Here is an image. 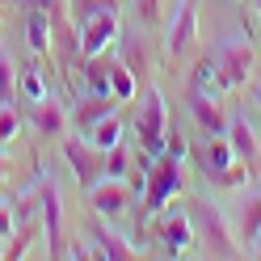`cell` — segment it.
<instances>
[{"label": "cell", "mask_w": 261, "mask_h": 261, "mask_svg": "<svg viewBox=\"0 0 261 261\" xmlns=\"http://www.w3.org/2000/svg\"><path fill=\"white\" fill-rule=\"evenodd\" d=\"M118 38V5L114 0H85L76 9V42L89 59L106 55L110 42Z\"/></svg>", "instance_id": "obj_1"}, {"label": "cell", "mask_w": 261, "mask_h": 261, "mask_svg": "<svg viewBox=\"0 0 261 261\" xmlns=\"http://www.w3.org/2000/svg\"><path fill=\"white\" fill-rule=\"evenodd\" d=\"M177 194H181V160L160 152L152 165H148V177H143V215H160Z\"/></svg>", "instance_id": "obj_2"}, {"label": "cell", "mask_w": 261, "mask_h": 261, "mask_svg": "<svg viewBox=\"0 0 261 261\" xmlns=\"http://www.w3.org/2000/svg\"><path fill=\"white\" fill-rule=\"evenodd\" d=\"M135 135H139V148H143V165H152L165 152V135H169V101L160 97V89H148V97H143Z\"/></svg>", "instance_id": "obj_3"}, {"label": "cell", "mask_w": 261, "mask_h": 261, "mask_svg": "<svg viewBox=\"0 0 261 261\" xmlns=\"http://www.w3.org/2000/svg\"><path fill=\"white\" fill-rule=\"evenodd\" d=\"M194 232H198V240L206 244V253H215V257H236V253H240L236 236L227 232L223 211L211 202V198H198V202H194Z\"/></svg>", "instance_id": "obj_4"}, {"label": "cell", "mask_w": 261, "mask_h": 261, "mask_svg": "<svg viewBox=\"0 0 261 261\" xmlns=\"http://www.w3.org/2000/svg\"><path fill=\"white\" fill-rule=\"evenodd\" d=\"M215 63H219V76H223V89L232 93L240 85H249V76H253V63H257V51H253V42L249 38H223L215 46Z\"/></svg>", "instance_id": "obj_5"}, {"label": "cell", "mask_w": 261, "mask_h": 261, "mask_svg": "<svg viewBox=\"0 0 261 261\" xmlns=\"http://www.w3.org/2000/svg\"><path fill=\"white\" fill-rule=\"evenodd\" d=\"M194 38H198V0H177L173 17H169V30H165V51L169 59H181Z\"/></svg>", "instance_id": "obj_6"}, {"label": "cell", "mask_w": 261, "mask_h": 261, "mask_svg": "<svg viewBox=\"0 0 261 261\" xmlns=\"http://www.w3.org/2000/svg\"><path fill=\"white\" fill-rule=\"evenodd\" d=\"M130 198H135V190L126 186V177H97V181L89 186V202L101 219H118L126 215Z\"/></svg>", "instance_id": "obj_7"}, {"label": "cell", "mask_w": 261, "mask_h": 261, "mask_svg": "<svg viewBox=\"0 0 261 261\" xmlns=\"http://www.w3.org/2000/svg\"><path fill=\"white\" fill-rule=\"evenodd\" d=\"M38 206H42V227H46V249H51V257H63V244H59L63 202H59V190L51 181H38Z\"/></svg>", "instance_id": "obj_8"}, {"label": "cell", "mask_w": 261, "mask_h": 261, "mask_svg": "<svg viewBox=\"0 0 261 261\" xmlns=\"http://www.w3.org/2000/svg\"><path fill=\"white\" fill-rule=\"evenodd\" d=\"M160 240H165V253L169 257H181L194 240H198V232H194V215H186V211H169L165 219H160Z\"/></svg>", "instance_id": "obj_9"}, {"label": "cell", "mask_w": 261, "mask_h": 261, "mask_svg": "<svg viewBox=\"0 0 261 261\" xmlns=\"http://www.w3.org/2000/svg\"><path fill=\"white\" fill-rule=\"evenodd\" d=\"M186 106H190V114L211 130V135H227V114H223V106L215 101V97H206L198 89H186Z\"/></svg>", "instance_id": "obj_10"}, {"label": "cell", "mask_w": 261, "mask_h": 261, "mask_svg": "<svg viewBox=\"0 0 261 261\" xmlns=\"http://www.w3.org/2000/svg\"><path fill=\"white\" fill-rule=\"evenodd\" d=\"M93 143L89 139H76V135H68V139H63V156H68L72 160V169H76V177H80V186H93L97 181V165H93Z\"/></svg>", "instance_id": "obj_11"}, {"label": "cell", "mask_w": 261, "mask_h": 261, "mask_svg": "<svg viewBox=\"0 0 261 261\" xmlns=\"http://www.w3.org/2000/svg\"><path fill=\"white\" fill-rule=\"evenodd\" d=\"M93 240H97V249H101V257H110V261H130V257H139L135 244H130L122 232H114L110 223H93Z\"/></svg>", "instance_id": "obj_12"}, {"label": "cell", "mask_w": 261, "mask_h": 261, "mask_svg": "<svg viewBox=\"0 0 261 261\" xmlns=\"http://www.w3.org/2000/svg\"><path fill=\"white\" fill-rule=\"evenodd\" d=\"M190 89H198V93H206V97H219L227 93L223 89V76H219V63L215 59H198L194 63V72H190Z\"/></svg>", "instance_id": "obj_13"}, {"label": "cell", "mask_w": 261, "mask_h": 261, "mask_svg": "<svg viewBox=\"0 0 261 261\" xmlns=\"http://www.w3.org/2000/svg\"><path fill=\"white\" fill-rule=\"evenodd\" d=\"M25 42H30L34 55H51V13L30 9V17H25Z\"/></svg>", "instance_id": "obj_14"}, {"label": "cell", "mask_w": 261, "mask_h": 261, "mask_svg": "<svg viewBox=\"0 0 261 261\" xmlns=\"http://www.w3.org/2000/svg\"><path fill=\"white\" fill-rule=\"evenodd\" d=\"M227 139H232L236 156H240V160H249V165H253V160L261 156V148H257V135H253V126L244 122L240 114H236V118H227Z\"/></svg>", "instance_id": "obj_15"}, {"label": "cell", "mask_w": 261, "mask_h": 261, "mask_svg": "<svg viewBox=\"0 0 261 261\" xmlns=\"http://www.w3.org/2000/svg\"><path fill=\"white\" fill-rule=\"evenodd\" d=\"M240 244L244 249H253V244L261 240V194H253V198H244L240 206Z\"/></svg>", "instance_id": "obj_16"}, {"label": "cell", "mask_w": 261, "mask_h": 261, "mask_svg": "<svg viewBox=\"0 0 261 261\" xmlns=\"http://www.w3.org/2000/svg\"><path fill=\"white\" fill-rule=\"evenodd\" d=\"M106 114H110V97H80V101H76V110H72V122L80 126V130H93L97 122H101L106 118Z\"/></svg>", "instance_id": "obj_17"}, {"label": "cell", "mask_w": 261, "mask_h": 261, "mask_svg": "<svg viewBox=\"0 0 261 261\" xmlns=\"http://www.w3.org/2000/svg\"><path fill=\"white\" fill-rule=\"evenodd\" d=\"M34 126H38V135H59L68 126V114H63V106L55 97H46V101L34 106Z\"/></svg>", "instance_id": "obj_18"}, {"label": "cell", "mask_w": 261, "mask_h": 261, "mask_svg": "<svg viewBox=\"0 0 261 261\" xmlns=\"http://www.w3.org/2000/svg\"><path fill=\"white\" fill-rule=\"evenodd\" d=\"M232 160H236V148H232V139H227V135H215V139H211L206 148H202V165H206V173H211V177L223 173L227 165H232Z\"/></svg>", "instance_id": "obj_19"}, {"label": "cell", "mask_w": 261, "mask_h": 261, "mask_svg": "<svg viewBox=\"0 0 261 261\" xmlns=\"http://www.w3.org/2000/svg\"><path fill=\"white\" fill-rule=\"evenodd\" d=\"M85 85H89V93H93V97H110V101H114V85H110V59H101V55H93V59H89Z\"/></svg>", "instance_id": "obj_20"}, {"label": "cell", "mask_w": 261, "mask_h": 261, "mask_svg": "<svg viewBox=\"0 0 261 261\" xmlns=\"http://www.w3.org/2000/svg\"><path fill=\"white\" fill-rule=\"evenodd\" d=\"M89 143L97 152H110L114 143H122V118H114V114H106L101 122H97L93 130H89Z\"/></svg>", "instance_id": "obj_21"}, {"label": "cell", "mask_w": 261, "mask_h": 261, "mask_svg": "<svg viewBox=\"0 0 261 261\" xmlns=\"http://www.w3.org/2000/svg\"><path fill=\"white\" fill-rule=\"evenodd\" d=\"M110 85H114V101H130L139 93V76L126 63H110Z\"/></svg>", "instance_id": "obj_22"}, {"label": "cell", "mask_w": 261, "mask_h": 261, "mask_svg": "<svg viewBox=\"0 0 261 261\" xmlns=\"http://www.w3.org/2000/svg\"><path fill=\"white\" fill-rule=\"evenodd\" d=\"M17 93L25 97L30 106H38V101H46L51 97V89H46V80L34 72V68H25V72H17Z\"/></svg>", "instance_id": "obj_23"}, {"label": "cell", "mask_w": 261, "mask_h": 261, "mask_svg": "<svg viewBox=\"0 0 261 261\" xmlns=\"http://www.w3.org/2000/svg\"><path fill=\"white\" fill-rule=\"evenodd\" d=\"M21 135V110L13 101H0V148H9Z\"/></svg>", "instance_id": "obj_24"}, {"label": "cell", "mask_w": 261, "mask_h": 261, "mask_svg": "<svg viewBox=\"0 0 261 261\" xmlns=\"http://www.w3.org/2000/svg\"><path fill=\"white\" fill-rule=\"evenodd\" d=\"M0 101H17V63L9 51H0Z\"/></svg>", "instance_id": "obj_25"}, {"label": "cell", "mask_w": 261, "mask_h": 261, "mask_svg": "<svg viewBox=\"0 0 261 261\" xmlns=\"http://www.w3.org/2000/svg\"><path fill=\"white\" fill-rule=\"evenodd\" d=\"M244 181H249V160H240V156L223 173H215V186H223V190H240Z\"/></svg>", "instance_id": "obj_26"}, {"label": "cell", "mask_w": 261, "mask_h": 261, "mask_svg": "<svg viewBox=\"0 0 261 261\" xmlns=\"http://www.w3.org/2000/svg\"><path fill=\"white\" fill-rule=\"evenodd\" d=\"M126 169H130V156H126L122 143H114V148L106 152V173L101 177H126Z\"/></svg>", "instance_id": "obj_27"}, {"label": "cell", "mask_w": 261, "mask_h": 261, "mask_svg": "<svg viewBox=\"0 0 261 261\" xmlns=\"http://www.w3.org/2000/svg\"><path fill=\"white\" fill-rule=\"evenodd\" d=\"M30 240H34V227H25V232H13V236L5 240V257H25Z\"/></svg>", "instance_id": "obj_28"}, {"label": "cell", "mask_w": 261, "mask_h": 261, "mask_svg": "<svg viewBox=\"0 0 261 261\" xmlns=\"http://www.w3.org/2000/svg\"><path fill=\"white\" fill-rule=\"evenodd\" d=\"M122 63H126L135 76L143 72V46H139V38H126V46H122Z\"/></svg>", "instance_id": "obj_29"}, {"label": "cell", "mask_w": 261, "mask_h": 261, "mask_svg": "<svg viewBox=\"0 0 261 261\" xmlns=\"http://www.w3.org/2000/svg\"><path fill=\"white\" fill-rule=\"evenodd\" d=\"M13 232H17V215H13V206L9 202H0V236H13Z\"/></svg>", "instance_id": "obj_30"}, {"label": "cell", "mask_w": 261, "mask_h": 261, "mask_svg": "<svg viewBox=\"0 0 261 261\" xmlns=\"http://www.w3.org/2000/svg\"><path fill=\"white\" fill-rule=\"evenodd\" d=\"M139 17L148 25H156L160 21V0H139Z\"/></svg>", "instance_id": "obj_31"}, {"label": "cell", "mask_w": 261, "mask_h": 261, "mask_svg": "<svg viewBox=\"0 0 261 261\" xmlns=\"http://www.w3.org/2000/svg\"><path fill=\"white\" fill-rule=\"evenodd\" d=\"M165 152H169V156H177V160L186 156V139L177 135V130H169V135H165Z\"/></svg>", "instance_id": "obj_32"}, {"label": "cell", "mask_w": 261, "mask_h": 261, "mask_svg": "<svg viewBox=\"0 0 261 261\" xmlns=\"http://www.w3.org/2000/svg\"><path fill=\"white\" fill-rule=\"evenodd\" d=\"M63 257L85 261V257H101V249H93V253H89V244H80V240H76V244H68V253H63Z\"/></svg>", "instance_id": "obj_33"}, {"label": "cell", "mask_w": 261, "mask_h": 261, "mask_svg": "<svg viewBox=\"0 0 261 261\" xmlns=\"http://www.w3.org/2000/svg\"><path fill=\"white\" fill-rule=\"evenodd\" d=\"M25 5H30V9H42V13H59L68 0H25Z\"/></svg>", "instance_id": "obj_34"}, {"label": "cell", "mask_w": 261, "mask_h": 261, "mask_svg": "<svg viewBox=\"0 0 261 261\" xmlns=\"http://www.w3.org/2000/svg\"><path fill=\"white\" fill-rule=\"evenodd\" d=\"M5 177H9V156L0 152V186H5Z\"/></svg>", "instance_id": "obj_35"}, {"label": "cell", "mask_w": 261, "mask_h": 261, "mask_svg": "<svg viewBox=\"0 0 261 261\" xmlns=\"http://www.w3.org/2000/svg\"><path fill=\"white\" fill-rule=\"evenodd\" d=\"M253 106L261 110V85H253Z\"/></svg>", "instance_id": "obj_36"}, {"label": "cell", "mask_w": 261, "mask_h": 261, "mask_svg": "<svg viewBox=\"0 0 261 261\" xmlns=\"http://www.w3.org/2000/svg\"><path fill=\"white\" fill-rule=\"evenodd\" d=\"M253 253H257V257H261V240H257V244H253Z\"/></svg>", "instance_id": "obj_37"}, {"label": "cell", "mask_w": 261, "mask_h": 261, "mask_svg": "<svg viewBox=\"0 0 261 261\" xmlns=\"http://www.w3.org/2000/svg\"><path fill=\"white\" fill-rule=\"evenodd\" d=\"M257 17H261V0H257Z\"/></svg>", "instance_id": "obj_38"}]
</instances>
